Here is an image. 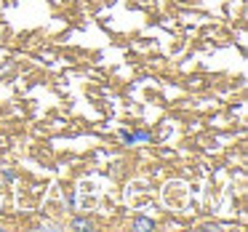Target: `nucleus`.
Segmentation results:
<instances>
[{
    "label": "nucleus",
    "mask_w": 248,
    "mask_h": 232,
    "mask_svg": "<svg viewBox=\"0 0 248 232\" xmlns=\"http://www.w3.org/2000/svg\"><path fill=\"white\" fill-rule=\"evenodd\" d=\"M72 227H75V230H93V224L88 219H75V221H72Z\"/></svg>",
    "instance_id": "f03ea898"
},
{
    "label": "nucleus",
    "mask_w": 248,
    "mask_h": 232,
    "mask_svg": "<svg viewBox=\"0 0 248 232\" xmlns=\"http://www.w3.org/2000/svg\"><path fill=\"white\" fill-rule=\"evenodd\" d=\"M134 230H155V221L147 219V216H139V219H134Z\"/></svg>",
    "instance_id": "f257e3e1"
}]
</instances>
